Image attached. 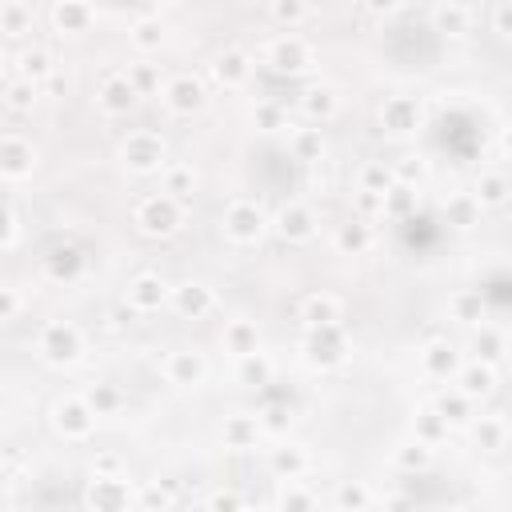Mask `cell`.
Here are the masks:
<instances>
[{"instance_id":"1","label":"cell","mask_w":512,"mask_h":512,"mask_svg":"<svg viewBox=\"0 0 512 512\" xmlns=\"http://www.w3.org/2000/svg\"><path fill=\"white\" fill-rule=\"evenodd\" d=\"M141 224L148 232H173L176 228V205L173 200H148L141 208Z\"/></svg>"},{"instance_id":"2","label":"cell","mask_w":512,"mask_h":512,"mask_svg":"<svg viewBox=\"0 0 512 512\" xmlns=\"http://www.w3.org/2000/svg\"><path fill=\"white\" fill-rule=\"evenodd\" d=\"M56 429L68 432V436H84V432L93 429L88 408L84 404H56Z\"/></svg>"},{"instance_id":"3","label":"cell","mask_w":512,"mask_h":512,"mask_svg":"<svg viewBox=\"0 0 512 512\" xmlns=\"http://www.w3.org/2000/svg\"><path fill=\"white\" fill-rule=\"evenodd\" d=\"M228 232H232V237H240V240L256 237V232H260V212L237 205V208H232V216H228Z\"/></svg>"},{"instance_id":"4","label":"cell","mask_w":512,"mask_h":512,"mask_svg":"<svg viewBox=\"0 0 512 512\" xmlns=\"http://www.w3.org/2000/svg\"><path fill=\"white\" fill-rule=\"evenodd\" d=\"M132 100H136V88L128 80H109L104 84V109L125 112V109H132Z\"/></svg>"},{"instance_id":"5","label":"cell","mask_w":512,"mask_h":512,"mask_svg":"<svg viewBox=\"0 0 512 512\" xmlns=\"http://www.w3.org/2000/svg\"><path fill=\"white\" fill-rule=\"evenodd\" d=\"M200 376H205V365H200L196 356H189V352L173 356V381L176 384H196Z\"/></svg>"},{"instance_id":"6","label":"cell","mask_w":512,"mask_h":512,"mask_svg":"<svg viewBox=\"0 0 512 512\" xmlns=\"http://www.w3.org/2000/svg\"><path fill=\"white\" fill-rule=\"evenodd\" d=\"M168 100H173V109L189 112L200 104V84H192V80H176L173 88H168Z\"/></svg>"},{"instance_id":"7","label":"cell","mask_w":512,"mask_h":512,"mask_svg":"<svg viewBox=\"0 0 512 512\" xmlns=\"http://www.w3.org/2000/svg\"><path fill=\"white\" fill-rule=\"evenodd\" d=\"M280 232H285V237L304 240L308 232H312V216H308L304 208H288L285 216H280Z\"/></svg>"},{"instance_id":"8","label":"cell","mask_w":512,"mask_h":512,"mask_svg":"<svg viewBox=\"0 0 512 512\" xmlns=\"http://www.w3.org/2000/svg\"><path fill=\"white\" fill-rule=\"evenodd\" d=\"M132 296H136V304H141V308H157V304L164 301V285H160L157 276H141V280H136V288H132Z\"/></svg>"},{"instance_id":"9","label":"cell","mask_w":512,"mask_h":512,"mask_svg":"<svg viewBox=\"0 0 512 512\" xmlns=\"http://www.w3.org/2000/svg\"><path fill=\"white\" fill-rule=\"evenodd\" d=\"M464 392L468 397H488L493 392V372L488 368H468L464 372Z\"/></svg>"},{"instance_id":"10","label":"cell","mask_w":512,"mask_h":512,"mask_svg":"<svg viewBox=\"0 0 512 512\" xmlns=\"http://www.w3.org/2000/svg\"><path fill=\"white\" fill-rule=\"evenodd\" d=\"M208 304H212V296H208L200 285H184V288H180V308H184V312H205Z\"/></svg>"},{"instance_id":"11","label":"cell","mask_w":512,"mask_h":512,"mask_svg":"<svg viewBox=\"0 0 512 512\" xmlns=\"http://www.w3.org/2000/svg\"><path fill=\"white\" fill-rule=\"evenodd\" d=\"M276 68H304V48L296 40H280L276 45Z\"/></svg>"},{"instance_id":"12","label":"cell","mask_w":512,"mask_h":512,"mask_svg":"<svg viewBox=\"0 0 512 512\" xmlns=\"http://www.w3.org/2000/svg\"><path fill=\"white\" fill-rule=\"evenodd\" d=\"M477 440H480V448H500V440H504V424H500V420H480Z\"/></svg>"},{"instance_id":"13","label":"cell","mask_w":512,"mask_h":512,"mask_svg":"<svg viewBox=\"0 0 512 512\" xmlns=\"http://www.w3.org/2000/svg\"><path fill=\"white\" fill-rule=\"evenodd\" d=\"M436 24L445 32H452V36H461V32L468 29V20H464L461 8H440V13H436Z\"/></svg>"},{"instance_id":"14","label":"cell","mask_w":512,"mask_h":512,"mask_svg":"<svg viewBox=\"0 0 512 512\" xmlns=\"http://www.w3.org/2000/svg\"><path fill=\"white\" fill-rule=\"evenodd\" d=\"M228 340H232V349H237L240 356H248V352H256V333L248 328V324H237V328L228 333Z\"/></svg>"},{"instance_id":"15","label":"cell","mask_w":512,"mask_h":512,"mask_svg":"<svg viewBox=\"0 0 512 512\" xmlns=\"http://www.w3.org/2000/svg\"><path fill=\"white\" fill-rule=\"evenodd\" d=\"M336 504H344V509H365L368 504V493L365 488H352V484H344V488H340V493H336Z\"/></svg>"},{"instance_id":"16","label":"cell","mask_w":512,"mask_h":512,"mask_svg":"<svg viewBox=\"0 0 512 512\" xmlns=\"http://www.w3.org/2000/svg\"><path fill=\"white\" fill-rule=\"evenodd\" d=\"M480 200H488V205H500V200H504V180H500V176H488V180L480 184Z\"/></svg>"},{"instance_id":"17","label":"cell","mask_w":512,"mask_h":512,"mask_svg":"<svg viewBox=\"0 0 512 512\" xmlns=\"http://www.w3.org/2000/svg\"><path fill=\"white\" fill-rule=\"evenodd\" d=\"M333 312H336L333 301H312V304H308V320H312V324H328Z\"/></svg>"},{"instance_id":"18","label":"cell","mask_w":512,"mask_h":512,"mask_svg":"<svg viewBox=\"0 0 512 512\" xmlns=\"http://www.w3.org/2000/svg\"><path fill=\"white\" fill-rule=\"evenodd\" d=\"M216 72H221V77H228V80H240V77H244V56H240V52H232V56H224Z\"/></svg>"},{"instance_id":"19","label":"cell","mask_w":512,"mask_h":512,"mask_svg":"<svg viewBox=\"0 0 512 512\" xmlns=\"http://www.w3.org/2000/svg\"><path fill=\"white\" fill-rule=\"evenodd\" d=\"M276 468L292 477V472H301V468H304V456H301V452H276Z\"/></svg>"},{"instance_id":"20","label":"cell","mask_w":512,"mask_h":512,"mask_svg":"<svg viewBox=\"0 0 512 512\" xmlns=\"http://www.w3.org/2000/svg\"><path fill=\"white\" fill-rule=\"evenodd\" d=\"M280 504H285V509H312L317 500H312L308 493H285L280 496Z\"/></svg>"},{"instance_id":"21","label":"cell","mask_w":512,"mask_h":512,"mask_svg":"<svg viewBox=\"0 0 512 512\" xmlns=\"http://www.w3.org/2000/svg\"><path fill=\"white\" fill-rule=\"evenodd\" d=\"M24 72H36V77H40V72H48V56L45 52H32V56H24Z\"/></svg>"},{"instance_id":"22","label":"cell","mask_w":512,"mask_h":512,"mask_svg":"<svg viewBox=\"0 0 512 512\" xmlns=\"http://www.w3.org/2000/svg\"><path fill=\"white\" fill-rule=\"evenodd\" d=\"M136 45H144V48L160 45V32H157V24H141V29H136Z\"/></svg>"},{"instance_id":"23","label":"cell","mask_w":512,"mask_h":512,"mask_svg":"<svg viewBox=\"0 0 512 512\" xmlns=\"http://www.w3.org/2000/svg\"><path fill=\"white\" fill-rule=\"evenodd\" d=\"M496 29L504 32V36H512V4H500V8H496Z\"/></svg>"},{"instance_id":"24","label":"cell","mask_w":512,"mask_h":512,"mask_svg":"<svg viewBox=\"0 0 512 512\" xmlns=\"http://www.w3.org/2000/svg\"><path fill=\"white\" fill-rule=\"evenodd\" d=\"M308 109H312V112H333V93H312Z\"/></svg>"},{"instance_id":"25","label":"cell","mask_w":512,"mask_h":512,"mask_svg":"<svg viewBox=\"0 0 512 512\" xmlns=\"http://www.w3.org/2000/svg\"><path fill=\"white\" fill-rule=\"evenodd\" d=\"M276 13L285 16V20H301V13H304V8L296 4V0H285V4H276Z\"/></svg>"},{"instance_id":"26","label":"cell","mask_w":512,"mask_h":512,"mask_svg":"<svg viewBox=\"0 0 512 512\" xmlns=\"http://www.w3.org/2000/svg\"><path fill=\"white\" fill-rule=\"evenodd\" d=\"M340 244H352V248H360V244H365V232H360V228H344Z\"/></svg>"},{"instance_id":"27","label":"cell","mask_w":512,"mask_h":512,"mask_svg":"<svg viewBox=\"0 0 512 512\" xmlns=\"http://www.w3.org/2000/svg\"><path fill=\"white\" fill-rule=\"evenodd\" d=\"M264 376H269L264 365H244V381H264Z\"/></svg>"},{"instance_id":"28","label":"cell","mask_w":512,"mask_h":512,"mask_svg":"<svg viewBox=\"0 0 512 512\" xmlns=\"http://www.w3.org/2000/svg\"><path fill=\"white\" fill-rule=\"evenodd\" d=\"M429 461V452H424V445H416V452H404V464L413 468V464H424Z\"/></svg>"},{"instance_id":"29","label":"cell","mask_w":512,"mask_h":512,"mask_svg":"<svg viewBox=\"0 0 512 512\" xmlns=\"http://www.w3.org/2000/svg\"><path fill=\"white\" fill-rule=\"evenodd\" d=\"M477 349H480V356H496V336H484V340H477Z\"/></svg>"},{"instance_id":"30","label":"cell","mask_w":512,"mask_h":512,"mask_svg":"<svg viewBox=\"0 0 512 512\" xmlns=\"http://www.w3.org/2000/svg\"><path fill=\"white\" fill-rule=\"evenodd\" d=\"M112 404H116L112 392H93V408H112Z\"/></svg>"},{"instance_id":"31","label":"cell","mask_w":512,"mask_h":512,"mask_svg":"<svg viewBox=\"0 0 512 512\" xmlns=\"http://www.w3.org/2000/svg\"><path fill=\"white\" fill-rule=\"evenodd\" d=\"M144 504H173V496H168V493H160V488H152V493L144 496Z\"/></svg>"},{"instance_id":"32","label":"cell","mask_w":512,"mask_h":512,"mask_svg":"<svg viewBox=\"0 0 512 512\" xmlns=\"http://www.w3.org/2000/svg\"><path fill=\"white\" fill-rule=\"evenodd\" d=\"M368 4H372V8H392L397 0H368Z\"/></svg>"}]
</instances>
